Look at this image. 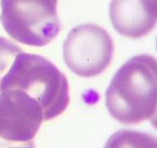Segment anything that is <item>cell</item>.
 I'll return each mask as SVG.
<instances>
[{
  "instance_id": "obj_8",
  "label": "cell",
  "mask_w": 157,
  "mask_h": 148,
  "mask_svg": "<svg viewBox=\"0 0 157 148\" xmlns=\"http://www.w3.org/2000/svg\"><path fill=\"white\" fill-rule=\"evenodd\" d=\"M22 52L23 49L17 44L7 38L0 37V84L4 74L13 64L14 58Z\"/></svg>"
},
{
  "instance_id": "obj_10",
  "label": "cell",
  "mask_w": 157,
  "mask_h": 148,
  "mask_svg": "<svg viewBox=\"0 0 157 148\" xmlns=\"http://www.w3.org/2000/svg\"><path fill=\"white\" fill-rule=\"evenodd\" d=\"M150 119H151V125L157 130V108H156L155 112H154V114L152 115V117H151Z\"/></svg>"
},
{
  "instance_id": "obj_9",
  "label": "cell",
  "mask_w": 157,
  "mask_h": 148,
  "mask_svg": "<svg viewBox=\"0 0 157 148\" xmlns=\"http://www.w3.org/2000/svg\"><path fill=\"white\" fill-rule=\"evenodd\" d=\"M0 148H34V142L28 144H3L0 143Z\"/></svg>"
},
{
  "instance_id": "obj_11",
  "label": "cell",
  "mask_w": 157,
  "mask_h": 148,
  "mask_svg": "<svg viewBox=\"0 0 157 148\" xmlns=\"http://www.w3.org/2000/svg\"><path fill=\"white\" fill-rule=\"evenodd\" d=\"M156 49H157V39H156Z\"/></svg>"
},
{
  "instance_id": "obj_3",
  "label": "cell",
  "mask_w": 157,
  "mask_h": 148,
  "mask_svg": "<svg viewBox=\"0 0 157 148\" xmlns=\"http://www.w3.org/2000/svg\"><path fill=\"white\" fill-rule=\"evenodd\" d=\"M0 23L11 39L42 47L60 33L58 0H1Z\"/></svg>"
},
{
  "instance_id": "obj_1",
  "label": "cell",
  "mask_w": 157,
  "mask_h": 148,
  "mask_svg": "<svg viewBox=\"0 0 157 148\" xmlns=\"http://www.w3.org/2000/svg\"><path fill=\"white\" fill-rule=\"evenodd\" d=\"M106 107L123 125H137L152 117L157 108V60L138 55L115 73L106 91Z\"/></svg>"
},
{
  "instance_id": "obj_5",
  "label": "cell",
  "mask_w": 157,
  "mask_h": 148,
  "mask_svg": "<svg viewBox=\"0 0 157 148\" xmlns=\"http://www.w3.org/2000/svg\"><path fill=\"white\" fill-rule=\"evenodd\" d=\"M43 121L39 103L25 92H0V143H32Z\"/></svg>"
},
{
  "instance_id": "obj_4",
  "label": "cell",
  "mask_w": 157,
  "mask_h": 148,
  "mask_svg": "<svg viewBox=\"0 0 157 148\" xmlns=\"http://www.w3.org/2000/svg\"><path fill=\"white\" fill-rule=\"evenodd\" d=\"M114 53L113 39L105 29L94 24L76 26L63 44L65 64L81 77H94L108 68Z\"/></svg>"
},
{
  "instance_id": "obj_2",
  "label": "cell",
  "mask_w": 157,
  "mask_h": 148,
  "mask_svg": "<svg viewBox=\"0 0 157 148\" xmlns=\"http://www.w3.org/2000/svg\"><path fill=\"white\" fill-rule=\"evenodd\" d=\"M19 90L39 103L44 120H52L66 110L70 102L65 74L46 58L22 52L4 74L0 92Z\"/></svg>"
},
{
  "instance_id": "obj_7",
  "label": "cell",
  "mask_w": 157,
  "mask_h": 148,
  "mask_svg": "<svg viewBox=\"0 0 157 148\" xmlns=\"http://www.w3.org/2000/svg\"><path fill=\"white\" fill-rule=\"evenodd\" d=\"M104 148H157V137L139 131L119 130L108 139Z\"/></svg>"
},
{
  "instance_id": "obj_6",
  "label": "cell",
  "mask_w": 157,
  "mask_h": 148,
  "mask_svg": "<svg viewBox=\"0 0 157 148\" xmlns=\"http://www.w3.org/2000/svg\"><path fill=\"white\" fill-rule=\"evenodd\" d=\"M114 29L122 36H146L157 24V0H111L109 8Z\"/></svg>"
}]
</instances>
